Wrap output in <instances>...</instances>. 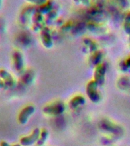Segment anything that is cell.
I'll return each mask as SVG.
<instances>
[{
    "mask_svg": "<svg viewBox=\"0 0 130 146\" xmlns=\"http://www.w3.org/2000/svg\"><path fill=\"white\" fill-rule=\"evenodd\" d=\"M12 57V62L15 70L20 75L24 74L25 72V59L23 56L22 52L20 50H14L11 55Z\"/></svg>",
    "mask_w": 130,
    "mask_h": 146,
    "instance_id": "1",
    "label": "cell"
},
{
    "mask_svg": "<svg viewBox=\"0 0 130 146\" xmlns=\"http://www.w3.org/2000/svg\"><path fill=\"white\" fill-rule=\"evenodd\" d=\"M36 108L33 105L30 104L25 106L23 109L18 113V122L21 125H25L27 124L30 117L35 113Z\"/></svg>",
    "mask_w": 130,
    "mask_h": 146,
    "instance_id": "2",
    "label": "cell"
},
{
    "mask_svg": "<svg viewBox=\"0 0 130 146\" xmlns=\"http://www.w3.org/2000/svg\"><path fill=\"white\" fill-rule=\"evenodd\" d=\"M40 134V129L38 128H36L33 130L31 134L23 136L20 139V144L22 146H31L34 144H36L39 139Z\"/></svg>",
    "mask_w": 130,
    "mask_h": 146,
    "instance_id": "3",
    "label": "cell"
},
{
    "mask_svg": "<svg viewBox=\"0 0 130 146\" xmlns=\"http://www.w3.org/2000/svg\"><path fill=\"white\" fill-rule=\"evenodd\" d=\"M0 79H2L5 87L9 88H13L17 84V81L9 71L4 68L0 69Z\"/></svg>",
    "mask_w": 130,
    "mask_h": 146,
    "instance_id": "4",
    "label": "cell"
},
{
    "mask_svg": "<svg viewBox=\"0 0 130 146\" xmlns=\"http://www.w3.org/2000/svg\"><path fill=\"white\" fill-rule=\"evenodd\" d=\"M64 110L63 105L61 103H53L43 107V112L47 115H57L62 113Z\"/></svg>",
    "mask_w": 130,
    "mask_h": 146,
    "instance_id": "5",
    "label": "cell"
},
{
    "mask_svg": "<svg viewBox=\"0 0 130 146\" xmlns=\"http://www.w3.org/2000/svg\"><path fill=\"white\" fill-rule=\"evenodd\" d=\"M40 39L41 42L43 43L44 47L50 48L52 46V40L51 34H50V30L48 27H44L40 31Z\"/></svg>",
    "mask_w": 130,
    "mask_h": 146,
    "instance_id": "6",
    "label": "cell"
},
{
    "mask_svg": "<svg viewBox=\"0 0 130 146\" xmlns=\"http://www.w3.org/2000/svg\"><path fill=\"white\" fill-rule=\"evenodd\" d=\"M52 10H53V5L51 1H47L46 3L36 8V11H39L43 15H48Z\"/></svg>",
    "mask_w": 130,
    "mask_h": 146,
    "instance_id": "7",
    "label": "cell"
},
{
    "mask_svg": "<svg viewBox=\"0 0 130 146\" xmlns=\"http://www.w3.org/2000/svg\"><path fill=\"white\" fill-rule=\"evenodd\" d=\"M48 136H49V132H48L47 130H40V134L38 140H37L36 143V145L43 146L45 144L46 141V140H47Z\"/></svg>",
    "mask_w": 130,
    "mask_h": 146,
    "instance_id": "8",
    "label": "cell"
},
{
    "mask_svg": "<svg viewBox=\"0 0 130 146\" xmlns=\"http://www.w3.org/2000/svg\"><path fill=\"white\" fill-rule=\"evenodd\" d=\"M25 1L28 2L31 5H33V6L39 7L44 4V3H46L48 0H25Z\"/></svg>",
    "mask_w": 130,
    "mask_h": 146,
    "instance_id": "9",
    "label": "cell"
},
{
    "mask_svg": "<svg viewBox=\"0 0 130 146\" xmlns=\"http://www.w3.org/2000/svg\"><path fill=\"white\" fill-rule=\"evenodd\" d=\"M0 146H22L21 144H14V145H11L7 141H2L0 142Z\"/></svg>",
    "mask_w": 130,
    "mask_h": 146,
    "instance_id": "10",
    "label": "cell"
},
{
    "mask_svg": "<svg viewBox=\"0 0 130 146\" xmlns=\"http://www.w3.org/2000/svg\"><path fill=\"white\" fill-rule=\"evenodd\" d=\"M5 84L3 83V82L2 81V79H0V89L2 88H4Z\"/></svg>",
    "mask_w": 130,
    "mask_h": 146,
    "instance_id": "11",
    "label": "cell"
},
{
    "mask_svg": "<svg viewBox=\"0 0 130 146\" xmlns=\"http://www.w3.org/2000/svg\"><path fill=\"white\" fill-rule=\"evenodd\" d=\"M83 4H88L90 0H81Z\"/></svg>",
    "mask_w": 130,
    "mask_h": 146,
    "instance_id": "12",
    "label": "cell"
},
{
    "mask_svg": "<svg viewBox=\"0 0 130 146\" xmlns=\"http://www.w3.org/2000/svg\"><path fill=\"white\" fill-rule=\"evenodd\" d=\"M2 1H3V0H0V7H1V5H2Z\"/></svg>",
    "mask_w": 130,
    "mask_h": 146,
    "instance_id": "13",
    "label": "cell"
},
{
    "mask_svg": "<svg viewBox=\"0 0 130 146\" xmlns=\"http://www.w3.org/2000/svg\"><path fill=\"white\" fill-rule=\"evenodd\" d=\"M74 1H75V2H78L79 0H74Z\"/></svg>",
    "mask_w": 130,
    "mask_h": 146,
    "instance_id": "14",
    "label": "cell"
}]
</instances>
